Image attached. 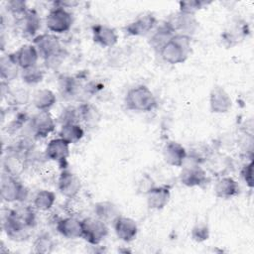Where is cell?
I'll return each instance as SVG.
<instances>
[{
  "instance_id": "obj_21",
  "label": "cell",
  "mask_w": 254,
  "mask_h": 254,
  "mask_svg": "<svg viewBox=\"0 0 254 254\" xmlns=\"http://www.w3.org/2000/svg\"><path fill=\"white\" fill-rule=\"evenodd\" d=\"M213 191L219 198H231L239 192L237 182L229 176H221L214 184Z\"/></svg>"
},
{
  "instance_id": "obj_32",
  "label": "cell",
  "mask_w": 254,
  "mask_h": 254,
  "mask_svg": "<svg viewBox=\"0 0 254 254\" xmlns=\"http://www.w3.org/2000/svg\"><path fill=\"white\" fill-rule=\"evenodd\" d=\"M22 78L28 84H36L43 80L44 71L38 66L22 70Z\"/></svg>"
},
{
  "instance_id": "obj_37",
  "label": "cell",
  "mask_w": 254,
  "mask_h": 254,
  "mask_svg": "<svg viewBox=\"0 0 254 254\" xmlns=\"http://www.w3.org/2000/svg\"><path fill=\"white\" fill-rule=\"evenodd\" d=\"M65 210L66 212L71 215V216H76L78 215L79 213L82 212L83 210V203L82 201L76 196H73V197H70V198H67L66 202H65Z\"/></svg>"
},
{
  "instance_id": "obj_31",
  "label": "cell",
  "mask_w": 254,
  "mask_h": 254,
  "mask_svg": "<svg viewBox=\"0 0 254 254\" xmlns=\"http://www.w3.org/2000/svg\"><path fill=\"white\" fill-rule=\"evenodd\" d=\"M54 246H55L54 240L52 239V237L49 234L39 235L33 244L34 252L42 253V254L51 253L54 249Z\"/></svg>"
},
{
  "instance_id": "obj_3",
  "label": "cell",
  "mask_w": 254,
  "mask_h": 254,
  "mask_svg": "<svg viewBox=\"0 0 254 254\" xmlns=\"http://www.w3.org/2000/svg\"><path fill=\"white\" fill-rule=\"evenodd\" d=\"M33 45L37 48L40 57L49 64L58 62L64 53L61 42L55 34L39 35L34 38Z\"/></svg>"
},
{
  "instance_id": "obj_5",
  "label": "cell",
  "mask_w": 254,
  "mask_h": 254,
  "mask_svg": "<svg viewBox=\"0 0 254 254\" xmlns=\"http://www.w3.org/2000/svg\"><path fill=\"white\" fill-rule=\"evenodd\" d=\"M46 25L49 31L54 34L65 33L72 25L71 14L65 8L55 5L46 17Z\"/></svg>"
},
{
  "instance_id": "obj_35",
  "label": "cell",
  "mask_w": 254,
  "mask_h": 254,
  "mask_svg": "<svg viewBox=\"0 0 254 254\" xmlns=\"http://www.w3.org/2000/svg\"><path fill=\"white\" fill-rule=\"evenodd\" d=\"M60 89L65 96H71L77 89L76 81L70 76H63L60 79Z\"/></svg>"
},
{
  "instance_id": "obj_17",
  "label": "cell",
  "mask_w": 254,
  "mask_h": 254,
  "mask_svg": "<svg viewBox=\"0 0 254 254\" xmlns=\"http://www.w3.org/2000/svg\"><path fill=\"white\" fill-rule=\"evenodd\" d=\"M169 22L172 24L176 33L188 36L192 35L198 28V21L194 15L182 13L180 11Z\"/></svg>"
},
{
  "instance_id": "obj_9",
  "label": "cell",
  "mask_w": 254,
  "mask_h": 254,
  "mask_svg": "<svg viewBox=\"0 0 254 254\" xmlns=\"http://www.w3.org/2000/svg\"><path fill=\"white\" fill-rule=\"evenodd\" d=\"M47 159L58 163L61 166H65L69 156V144L62 138H55L51 140L45 150Z\"/></svg>"
},
{
  "instance_id": "obj_34",
  "label": "cell",
  "mask_w": 254,
  "mask_h": 254,
  "mask_svg": "<svg viewBox=\"0 0 254 254\" xmlns=\"http://www.w3.org/2000/svg\"><path fill=\"white\" fill-rule=\"evenodd\" d=\"M205 2L198 1V0H190V1H181L179 3L180 6V12L186 13V14H190V15H195V13L200 10Z\"/></svg>"
},
{
  "instance_id": "obj_6",
  "label": "cell",
  "mask_w": 254,
  "mask_h": 254,
  "mask_svg": "<svg viewBox=\"0 0 254 254\" xmlns=\"http://www.w3.org/2000/svg\"><path fill=\"white\" fill-rule=\"evenodd\" d=\"M28 194L27 189L14 176L4 174L1 178V197L6 202L23 201Z\"/></svg>"
},
{
  "instance_id": "obj_41",
  "label": "cell",
  "mask_w": 254,
  "mask_h": 254,
  "mask_svg": "<svg viewBox=\"0 0 254 254\" xmlns=\"http://www.w3.org/2000/svg\"><path fill=\"white\" fill-rule=\"evenodd\" d=\"M7 7H8V10L11 13L16 14V15H21V16L28 11L27 6H26V2L25 1H21V0L9 1L7 3Z\"/></svg>"
},
{
  "instance_id": "obj_23",
  "label": "cell",
  "mask_w": 254,
  "mask_h": 254,
  "mask_svg": "<svg viewBox=\"0 0 254 254\" xmlns=\"http://www.w3.org/2000/svg\"><path fill=\"white\" fill-rule=\"evenodd\" d=\"M95 216L104 221L105 223L112 222L120 215L117 205L109 200H102L94 205Z\"/></svg>"
},
{
  "instance_id": "obj_11",
  "label": "cell",
  "mask_w": 254,
  "mask_h": 254,
  "mask_svg": "<svg viewBox=\"0 0 254 254\" xmlns=\"http://www.w3.org/2000/svg\"><path fill=\"white\" fill-rule=\"evenodd\" d=\"M209 107L213 113H226L232 107V99L221 86H214L209 93Z\"/></svg>"
},
{
  "instance_id": "obj_15",
  "label": "cell",
  "mask_w": 254,
  "mask_h": 254,
  "mask_svg": "<svg viewBox=\"0 0 254 254\" xmlns=\"http://www.w3.org/2000/svg\"><path fill=\"white\" fill-rule=\"evenodd\" d=\"M157 25V19L152 14H145L138 17L133 22L129 23L125 30L126 33L130 36L140 37L149 34Z\"/></svg>"
},
{
  "instance_id": "obj_2",
  "label": "cell",
  "mask_w": 254,
  "mask_h": 254,
  "mask_svg": "<svg viewBox=\"0 0 254 254\" xmlns=\"http://www.w3.org/2000/svg\"><path fill=\"white\" fill-rule=\"evenodd\" d=\"M125 105L129 110L150 112L156 108L157 99L149 87L146 85H137L127 92Z\"/></svg>"
},
{
  "instance_id": "obj_38",
  "label": "cell",
  "mask_w": 254,
  "mask_h": 254,
  "mask_svg": "<svg viewBox=\"0 0 254 254\" xmlns=\"http://www.w3.org/2000/svg\"><path fill=\"white\" fill-rule=\"evenodd\" d=\"M79 119V114H78V108L74 107H67L63 110L61 116H60V121L63 124L65 123H77V120Z\"/></svg>"
},
{
  "instance_id": "obj_22",
  "label": "cell",
  "mask_w": 254,
  "mask_h": 254,
  "mask_svg": "<svg viewBox=\"0 0 254 254\" xmlns=\"http://www.w3.org/2000/svg\"><path fill=\"white\" fill-rule=\"evenodd\" d=\"M176 34L172 24L168 21L161 24L156 31L152 34L150 38V45L153 49L160 52V50L172 39V37Z\"/></svg>"
},
{
  "instance_id": "obj_20",
  "label": "cell",
  "mask_w": 254,
  "mask_h": 254,
  "mask_svg": "<svg viewBox=\"0 0 254 254\" xmlns=\"http://www.w3.org/2000/svg\"><path fill=\"white\" fill-rule=\"evenodd\" d=\"M146 197L148 206L151 209L159 210L164 208L169 203L171 198V190L165 186H155L146 193Z\"/></svg>"
},
{
  "instance_id": "obj_18",
  "label": "cell",
  "mask_w": 254,
  "mask_h": 254,
  "mask_svg": "<svg viewBox=\"0 0 254 254\" xmlns=\"http://www.w3.org/2000/svg\"><path fill=\"white\" fill-rule=\"evenodd\" d=\"M92 39L103 48H112L118 42V35L113 28L97 24L92 27Z\"/></svg>"
},
{
  "instance_id": "obj_10",
  "label": "cell",
  "mask_w": 254,
  "mask_h": 254,
  "mask_svg": "<svg viewBox=\"0 0 254 254\" xmlns=\"http://www.w3.org/2000/svg\"><path fill=\"white\" fill-rule=\"evenodd\" d=\"M81 189V182L74 173L64 170L58 179V190L66 198L76 196Z\"/></svg>"
},
{
  "instance_id": "obj_30",
  "label": "cell",
  "mask_w": 254,
  "mask_h": 254,
  "mask_svg": "<svg viewBox=\"0 0 254 254\" xmlns=\"http://www.w3.org/2000/svg\"><path fill=\"white\" fill-rule=\"evenodd\" d=\"M23 158L20 157L18 153H12L11 155L7 156L4 161V168L7 174L11 176H16L20 173V171L24 168V161Z\"/></svg>"
},
{
  "instance_id": "obj_26",
  "label": "cell",
  "mask_w": 254,
  "mask_h": 254,
  "mask_svg": "<svg viewBox=\"0 0 254 254\" xmlns=\"http://www.w3.org/2000/svg\"><path fill=\"white\" fill-rule=\"evenodd\" d=\"M56 101L57 97L55 93L48 88L38 89L33 96V103L39 111H49Z\"/></svg>"
},
{
  "instance_id": "obj_1",
  "label": "cell",
  "mask_w": 254,
  "mask_h": 254,
  "mask_svg": "<svg viewBox=\"0 0 254 254\" xmlns=\"http://www.w3.org/2000/svg\"><path fill=\"white\" fill-rule=\"evenodd\" d=\"M190 52V36L176 33L159 53L166 63L170 64H178L185 63L188 60Z\"/></svg>"
},
{
  "instance_id": "obj_13",
  "label": "cell",
  "mask_w": 254,
  "mask_h": 254,
  "mask_svg": "<svg viewBox=\"0 0 254 254\" xmlns=\"http://www.w3.org/2000/svg\"><path fill=\"white\" fill-rule=\"evenodd\" d=\"M14 59L20 68L27 69L37 66V63L40 59L37 48L32 44H26L21 46L14 54Z\"/></svg>"
},
{
  "instance_id": "obj_33",
  "label": "cell",
  "mask_w": 254,
  "mask_h": 254,
  "mask_svg": "<svg viewBox=\"0 0 254 254\" xmlns=\"http://www.w3.org/2000/svg\"><path fill=\"white\" fill-rule=\"evenodd\" d=\"M12 211L20 220H22L29 227H32L35 224V213L32 208L28 206H20L16 209H13Z\"/></svg>"
},
{
  "instance_id": "obj_16",
  "label": "cell",
  "mask_w": 254,
  "mask_h": 254,
  "mask_svg": "<svg viewBox=\"0 0 254 254\" xmlns=\"http://www.w3.org/2000/svg\"><path fill=\"white\" fill-rule=\"evenodd\" d=\"M56 124L49 111H39L31 120V128L37 137H47L55 130Z\"/></svg>"
},
{
  "instance_id": "obj_42",
  "label": "cell",
  "mask_w": 254,
  "mask_h": 254,
  "mask_svg": "<svg viewBox=\"0 0 254 254\" xmlns=\"http://www.w3.org/2000/svg\"><path fill=\"white\" fill-rule=\"evenodd\" d=\"M10 95L12 96L13 100L15 102H17V104H23L28 99V93L25 90H22V89L13 90V91L10 92Z\"/></svg>"
},
{
  "instance_id": "obj_24",
  "label": "cell",
  "mask_w": 254,
  "mask_h": 254,
  "mask_svg": "<svg viewBox=\"0 0 254 254\" xmlns=\"http://www.w3.org/2000/svg\"><path fill=\"white\" fill-rule=\"evenodd\" d=\"M19 24L25 36H34L41 27V20L34 10H28L21 16Z\"/></svg>"
},
{
  "instance_id": "obj_36",
  "label": "cell",
  "mask_w": 254,
  "mask_h": 254,
  "mask_svg": "<svg viewBox=\"0 0 254 254\" xmlns=\"http://www.w3.org/2000/svg\"><path fill=\"white\" fill-rule=\"evenodd\" d=\"M209 237V229L205 223H197L191 230V238L196 242H203Z\"/></svg>"
},
{
  "instance_id": "obj_4",
  "label": "cell",
  "mask_w": 254,
  "mask_h": 254,
  "mask_svg": "<svg viewBox=\"0 0 254 254\" xmlns=\"http://www.w3.org/2000/svg\"><path fill=\"white\" fill-rule=\"evenodd\" d=\"M82 236L91 245H98L108 234L107 223L96 216H89L81 219Z\"/></svg>"
},
{
  "instance_id": "obj_43",
  "label": "cell",
  "mask_w": 254,
  "mask_h": 254,
  "mask_svg": "<svg viewBox=\"0 0 254 254\" xmlns=\"http://www.w3.org/2000/svg\"><path fill=\"white\" fill-rule=\"evenodd\" d=\"M234 32H238V35H241V34H243V32H245L242 28H234ZM224 37L226 38V40L227 41H230V42H232V41H235V40H237V35L235 34V33H231V32H226L225 34H224Z\"/></svg>"
},
{
  "instance_id": "obj_39",
  "label": "cell",
  "mask_w": 254,
  "mask_h": 254,
  "mask_svg": "<svg viewBox=\"0 0 254 254\" xmlns=\"http://www.w3.org/2000/svg\"><path fill=\"white\" fill-rule=\"evenodd\" d=\"M155 183L153 181V179L147 175V174H143L141 176V178L139 179L138 183H137V190L140 193L146 194L150 190H152L155 187Z\"/></svg>"
},
{
  "instance_id": "obj_29",
  "label": "cell",
  "mask_w": 254,
  "mask_h": 254,
  "mask_svg": "<svg viewBox=\"0 0 254 254\" xmlns=\"http://www.w3.org/2000/svg\"><path fill=\"white\" fill-rule=\"evenodd\" d=\"M56 201V194L54 191L48 190H39L34 197V206L38 210L47 211L51 209Z\"/></svg>"
},
{
  "instance_id": "obj_28",
  "label": "cell",
  "mask_w": 254,
  "mask_h": 254,
  "mask_svg": "<svg viewBox=\"0 0 254 254\" xmlns=\"http://www.w3.org/2000/svg\"><path fill=\"white\" fill-rule=\"evenodd\" d=\"M79 119H81L87 126L94 127L101 119V113L94 105L90 103H83L78 107Z\"/></svg>"
},
{
  "instance_id": "obj_27",
  "label": "cell",
  "mask_w": 254,
  "mask_h": 254,
  "mask_svg": "<svg viewBox=\"0 0 254 254\" xmlns=\"http://www.w3.org/2000/svg\"><path fill=\"white\" fill-rule=\"evenodd\" d=\"M84 135L82 127L78 123H65L63 124L59 132V137L64 139L65 142L70 144H75Z\"/></svg>"
},
{
  "instance_id": "obj_25",
  "label": "cell",
  "mask_w": 254,
  "mask_h": 254,
  "mask_svg": "<svg viewBox=\"0 0 254 254\" xmlns=\"http://www.w3.org/2000/svg\"><path fill=\"white\" fill-rule=\"evenodd\" d=\"M19 65L17 64L13 54L5 55L0 60V73L1 78L6 81L14 80L19 73Z\"/></svg>"
},
{
  "instance_id": "obj_19",
  "label": "cell",
  "mask_w": 254,
  "mask_h": 254,
  "mask_svg": "<svg viewBox=\"0 0 254 254\" xmlns=\"http://www.w3.org/2000/svg\"><path fill=\"white\" fill-rule=\"evenodd\" d=\"M57 230L64 237L68 239L81 238L82 236V225L81 220L76 216H67L60 219L57 222Z\"/></svg>"
},
{
  "instance_id": "obj_12",
  "label": "cell",
  "mask_w": 254,
  "mask_h": 254,
  "mask_svg": "<svg viewBox=\"0 0 254 254\" xmlns=\"http://www.w3.org/2000/svg\"><path fill=\"white\" fill-rule=\"evenodd\" d=\"M113 226L115 233L117 237L124 241V242H130L135 239L138 233V226L134 219L119 215L114 221Z\"/></svg>"
},
{
  "instance_id": "obj_7",
  "label": "cell",
  "mask_w": 254,
  "mask_h": 254,
  "mask_svg": "<svg viewBox=\"0 0 254 254\" xmlns=\"http://www.w3.org/2000/svg\"><path fill=\"white\" fill-rule=\"evenodd\" d=\"M180 182L189 188L200 187L207 182V175L198 163L186 161L180 173Z\"/></svg>"
},
{
  "instance_id": "obj_40",
  "label": "cell",
  "mask_w": 254,
  "mask_h": 254,
  "mask_svg": "<svg viewBox=\"0 0 254 254\" xmlns=\"http://www.w3.org/2000/svg\"><path fill=\"white\" fill-rule=\"evenodd\" d=\"M241 178L249 188H253V161L246 163L241 169Z\"/></svg>"
},
{
  "instance_id": "obj_8",
  "label": "cell",
  "mask_w": 254,
  "mask_h": 254,
  "mask_svg": "<svg viewBox=\"0 0 254 254\" xmlns=\"http://www.w3.org/2000/svg\"><path fill=\"white\" fill-rule=\"evenodd\" d=\"M3 228L7 236L14 241H23L29 237V227L11 210L4 219Z\"/></svg>"
},
{
  "instance_id": "obj_14",
  "label": "cell",
  "mask_w": 254,
  "mask_h": 254,
  "mask_svg": "<svg viewBox=\"0 0 254 254\" xmlns=\"http://www.w3.org/2000/svg\"><path fill=\"white\" fill-rule=\"evenodd\" d=\"M163 157L168 165L174 167H183L187 161L188 153L182 144L175 141H170L163 148Z\"/></svg>"
}]
</instances>
